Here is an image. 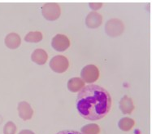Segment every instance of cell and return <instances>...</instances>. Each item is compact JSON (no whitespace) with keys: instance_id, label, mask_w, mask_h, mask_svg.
Returning <instances> with one entry per match:
<instances>
[{"instance_id":"6da1fadb","label":"cell","mask_w":152,"mask_h":134,"mask_svg":"<svg viewBox=\"0 0 152 134\" xmlns=\"http://www.w3.org/2000/svg\"><path fill=\"white\" fill-rule=\"evenodd\" d=\"M76 107L85 119L96 121L104 118L112 108V97L105 88L88 84L78 93Z\"/></svg>"},{"instance_id":"7a4b0ae2","label":"cell","mask_w":152,"mask_h":134,"mask_svg":"<svg viewBox=\"0 0 152 134\" xmlns=\"http://www.w3.org/2000/svg\"><path fill=\"white\" fill-rule=\"evenodd\" d=\"M99 70L93 64H89L84 66L81 70V78L86 84H93L99 79Z\"/></svg>"},{"instance_id":"3957f363","label":"cell","mask_w":152,"mask_h":134,"mask_svg":"<svg viewBox=\"0 0 152 134\" xmlns=\"http://www.w3.org/2000/svg\"><path fill=\"white\" fill-rule=\"evenodd\" d=\"M42 14L46 20L54 21L61 15V7L56 3H47L42 7Z\"/></svg>"},{"instance_id":"277c9868","label":"cell","mask_w":152,"mask_h":134,"mask_svg":"<svg viewBox=\"0 0 152 134\" xmlns=\"http://www.w3.org/2000/svg\"><path fill=\"white\" fill-rule=\"evenodd\" d=\"M49 66L51 70L55 73L63 74L69 68V61L65 56L56 55L50 59Z\"/></svg>"},{"instance_id":"5b68a950","label":"cell","mask_w":152,"mask_h":134,"mask_svg":"<svg viewBox=\"0 0 152 134\" xmlns=\"http://www.w3.org/2000/svg\"><path fill=\"white\" fill-rule=\"evenodd\" d=\"M124 24L119 19L112 18L106 22L105 32L110 37H118L124 32Z\"/></svg>"},{"instance_id":"8992f818","label":"cell","mask_w":152,"mask_h":134,"mask_svg":"<svg viewBox=\"0 0 152 134\" xmlns=\"http://www.w3.org/2000/svg\"><path fill=\"white\" fill-rule=\"evenodd\" d=\"M71 45L70 40L67 35L62 34H57L52 38L51 47L56 52H64L69 48Z\"/></svg>"},{"instance_id":"52a82bcc","label":"cell","mask_w":152,"mask_h":134,"mask_svg":"<svg viewBox=\"0 0 152 134\" xmlns=\"http://www.w3.org/2000/svg\"><path fill=\"white\" fill-rule=\"evenodd\" d=\"M17 110L20 118L23 120H29L33 118L34 110L27 101H21L18 104Z\"/></svg>"},{"instance_id":"ba28073f","label":"cell","mask_w":152,"mask_h":134,"mask_svg":"<svg viewBox=\"0 0 152 134\" xmlns=\"http://www.w3.org/2000/svg\"><path fill=\"white\" fill-rule=\"evenodd\" d=\"M102 16L97 12H90L86 17V25L88 28L97 29L102 25Z\"/></svg>"},{"instance_id":"9c48e42d","label":"cell","mask_w":152,"mask_h":134,"mask_svg":"<svg viewBox=\"0 0 152 134\" xmlns=\"http://www.w3.org/2000/svg\"><path fill=\"white\" fill-rule=\"evenodd\" d=\"M119 107L124 115H130L135 108L133 100L128 96H124L121 98L119 102Z\"/></svg>"},{"instance_id":"30bf717a","label":"cell","mask_w":152,"mask_h":134,"mask_svg":"<svg viewBox=\"0 0 152 134\" xmlns=\"http://www.w3.org/2000/svg\"><path fill=\"white\" fill-rule=\"evenodd\" d=\"M31 60L33 62L38 66L46 64L48 60V54L42 48H37L31 54Z\"/></svg>"},{"instance_id":"8fae6325","label":"cell","mask_w":152,"mask_h":134,"mask_svg":"<svg viewBox=\"0 0 152 134\" xmlns=\"http://www.w3.org/2000/svg\"><path fill=\"white\" fill-rule=\"evenodd\" d=\"M5 45L10 49H16L21 44V38L16 33H10L6 36L4 40Z\"/></svg>"},{"instance_id":"7c38bea8","label":"cell","mask_w":152,"mask_h":134,"mask_svg":"<svg viewBox=\"0 0 152 134\" xmlns=\"http://www.w3.org/2000/svg\"><path fill=\"white\" fill-rule=\"evenodd\" d=\"M85 83L81 78L79 77H73L70 78L67 83V87L69 92L71 93H79L85 87Z\"/></svg>"},{"instance_id":"4fadbf2b","label":"cell","mask_w":152,"mask_h":134,"mask_svg":"<svg viewBox=\"0 0 152 134\" xmlns=\"http://www.w3.org/2000/svg\"><path fill=\"white\" fill-rule=\"evenodd\" d=\"M135 125V121L130 117H123L118 122V128L123 132H129Z\"/></svg>"},{"instance_id":"5bb4252c","label":"cell","mask_w":152,"mask_h":134,"mask_svg":"<svg viewBox=\"0 0 152 134\" xmlns=\"http://www.w3.org/2000/svg\"><path fill=\"white\" fill-rule=\"evenodd\" d=\"M43 35L40 31H31L25 36V41L32 44H37L42 40Z\"/></svg>"},{"instance_id":"9a60e30c","label":"cell","mask_w":152,"mask_h":134,"mask_svg":"<svg viewBox=\"0 0 152 134\" xmlns=\"http://www.w3.org/2000/svg\"><path fill=\"white\" fill-rule=\"evenodd\" d=\"M101 128L97 124H88L84 125L81 128V133L82 134H99Z\"/></svg>"},{"instance_id":"2e32d148","label":"cell","mask_w":152,"mask_h":134,"mask_svg":"<svg viewBox=\"0 0 152 134\" xmlns=\"http://www.w3.org/2000/svg\"><path fill=\"white\" fill-rule=\"evenodd\" d=\"M17 128L16 124L12 121L7 123L3 127V133L4 134H16Z\"/></svg>"},{"instance_id":"e0dca14e","label":"cell","mask_w":152,"mask_h":134,"mask_svg":"<svg viewBox=\"0 0 152 134\" xmlns=\"http://www.w3.org/2000/svg\"><path fill=\"white\" fill-rule=\"evenodd\" d=\"M89 7L90 8L93 12H96L98 10H99L102 7V3H89Z\"/></svg>"},{"instance_id":"ac0fdd59","label":"cell","mask_w":152,"mask_h":134,"mask_svg":"<svg viewBox=\"0 0 152 134\" xmlns=\"http://www.w3.org/2000/svg\"><path fill=\"white\" fill-rule=\"evenodd\" d=\"M56 134H82L80 132L74 131V130H63L59 133H57Z\"/></svg>"},{"instance_id":"d6986e66","label":"cell","mask_w":152,"mask_h":134,"mask_svg":"<svg viewBox=\"0 0 152 134\" xmlns=\"http://www.w3.org/2000/svg\"><path fill=\"white\" fill-rule=\"evenodd\" d=\"M18 134H35L33 131L31 130H28V129H24V130H22Z\"/></svg>"}]
</instances>
